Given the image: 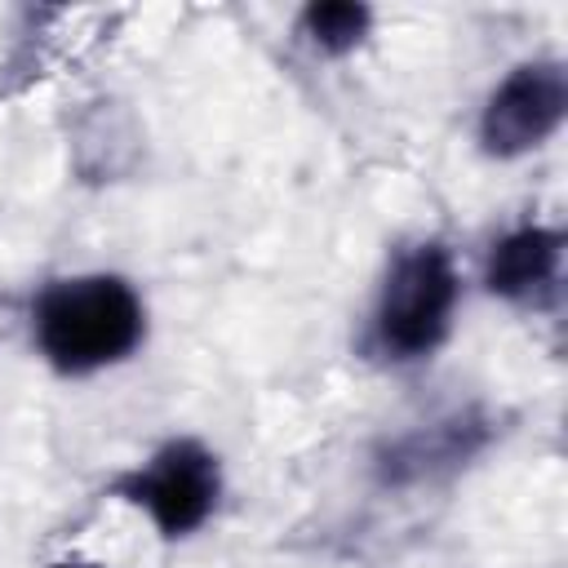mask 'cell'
<instances>
[{
  "mask_svg": "<svg viewBox=\"0 0 568 568\" xmlns=\"http://www.w3.org/2000/svg\"><path fill=\"white\" fill-rule=\"evenodd\" d=\"M31 351L53 377L84 382L129 364L151 333L142 288L120 271H71L53 275L31 293L27 306Z\"/></svg>",
  "mask_w": 568,
  "mask_h": 568,
  "instance_id": "6da1fadb",
  "label": "cell"
},
{
  "mask_svg": "<svg viewBox=\"0 0 568 568\" xmlns=\"http://www.w3.org/2000/svg\"><path fill=\"white\" fill-rule=\"evenodd\" d=\"M462 297H466V280L448 240L413 235L395 244L364 311L359 359L386 373H408L430 364L457 328Z\"/></svg>",
  "mask_w": 568,
  "mask_h": 568,
  "instance_id": "7a4b0ae2",
  "label": "cell"
},
{
  "mask_svg": "<svg viewBox=\"0 0 568 568\" xmlns=\"http://www.w3.org/2000/svg\"><path fill=\"white\" fill-rule=\"evenodd\" d=\"M111 497L138 510L160 541H191L222 510L226 466L209 439L169 435L111 479Z\"/></svg>",
  "mask_w": 568,
  "mask_h": 568,
  "instance_id": "3957f363",
  "label": "cell"
},
{
  "mask_svg": "<svg viewBox=\"0 0 568 568\" xmlns=\"http://www.w3.org/2000/svg\"><path fill=\"white\" fill-rule=\"evenodd\" d=\"M568 120V67L555 53L515 62L475 111V146L484 160L510 164L555 142Z\"/></svg>",
  "mask_w": 568,
  "mask_h": 568,
  "instance_id": "277c9868",
  "label": "cell"
},
{
  "mask_svg": "<svg viewBox=\"0 0 568 568\" xmlns=\"http://www.w3.org/2000/svg\"><path fill=\"white\" fill-rule=\"evenodd\" d=\"M497 435H501L497 413H488L484 404H462L399 435H386L368 457V475L386 493L448 484L466 466H475L497 444Z\"/></svg>",
  "mask_w": 568,
  "mask_h": 568,
  "instance_id": "5b68a950",
  "label": "cell"
},
{
  "mask_svg": "<svg viewBox=\"0 0 568 568\" xmlns=\"http://www.w3.org/2000/svg\"><path fill=\"white\" fill-rule=\"evenodd\" d=\"M479 284L493 302L510 311H555L564 297V231L555 222H510L488 240L479 262Z\"/></svg>",
  "mask_w": 568,
  "mask_h": 568,
  "instance_id": "8992f818",
  "label": "cell"
},
{
  "mask_svg": "<svg viewBox=\"0 0 568 568\" xmlns=\"http://www.w3.org/2000/svg\"><path fill=\"white\" fill-rule=\"evenodd\" d=\"M377 13L368 4L355 0H328V4H306L293 18V40L324 62H342L351 58L368 36H373Z\"/></svg>",
  "mask_w": 568,
  "mask_h": 568,
  "instance_id": "52a82bcc",
  "label": "cell"
},
{
  "mask_svg": "<svg viewBox=\"0 0 568 568\" xmlns=\"http://www.w3.org/2000/svg\"><path fill=\"white\" fill-rule=\"evenodd\" d=\"M44 568H111V564H102V559H89V555H58V559H49Z\"/></svg>",
  "mask_w": 568,
  "mask_h": 568,
  "instance_id": "ba28073f",
  "label": "cell"
}]
</instances>
